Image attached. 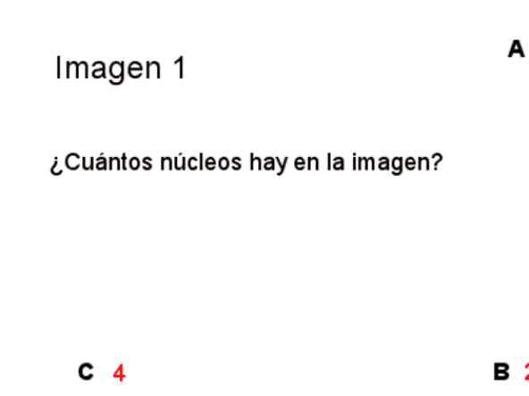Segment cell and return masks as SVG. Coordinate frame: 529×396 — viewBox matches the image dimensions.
Returning a JSON list of instances; mask_svg holds the SVG:
<instances>
[{
    "label": "cell",
    "mask_w": 529,
    "mask_h": 396,
    "mask_svg": "<svg viewBox=\"0 0 529 396\" xmlns=\"http://www.w3.org/2000/svg\"><path fill=\"white\" fill-rule=\"evenodd\" d=\"M327 157H329V159H327V166H329V169H330V165H331V153H327Z\"/></svg>",
    "instance_id": "cell-32"
},
{
    "label": "cell",
    "mask_w": 529,
    "mask_h": 396,
    "mask_svg": "<svg viewBox=\"0 0 529 396\" xmlns=\"http://www.w3.org/2000/svg\"><path fill=\"white\" fill-rule=\"evenodd\" d=\"M305 166H306V162H305L304 157H298V159L295 160L296 169H302L305 168Z\"/></svg>",
    "instance_id": "cell-19"
},
{
    "label": "cell",
    "mask_w": 529,
    "mask_h": 396,
    "mask_svg": "<svg viewBox=\"0 0 529 396\" xmlns=\"http://www.w3.org/2000/svg\"><path fill=\"white\" fill-rule=\"evenodd\" d=\"M80 78L79 75V62H66V78Z\"/></svg>",
    "instance_id": "cell-6"
},
{
    "label": "cell",
    "mask_w": 529,
    "mask_h": 396,
    "mask_svg": "<svg viewBox=\"0 0 529 396\" xmlns=\"http://www.w3.org/2000/svg\"><path fill=\"white\" fill-rule=\"evenodd\" d=\"M157 78L162 77V66L157 62H147V78Z\"/></svg>",
    "instance_id": "cell-2"
},
{
    "label": "cell",
    "mask_w": 529,
    "mask_h": 396,
    "mask_svg": "<svg viewBox=\"0 0 529 396\" xmlns=\"http://www.w3.org/2000/svg\"><path fill=\"white\" fill-rule=\"evenodd\" d=\"M182 62H184V59H182V56H181V58L178 59V61L175 62V65H181V78L184 77V71H182Z\"/></svg>",
    "instance_id": "cell-25"
},
{
    "label": "cell",
    "mask_w": 529,
    "mask_h": 396,
    "mask_svg": "<svg viewBox=\"0 0 529 396\" xmlns=\"http://www.w3.org/2000/svg\"><path fill=\"white\" fill-rule=\"evenodd\" d=\"M358 169H364V159L358 157Z\"/></svg>",
    "instance_id": "cell-30"
},
{
    "label": "cell",
    "mask_w": 529,
    "mask_h": 396,
    "mask_svg": "<svg viewBox=\"0 0 529 396\" xmlns=\"http://www.w3.org/2000/svg\"><path fill=\"white\" fill-rule=\"evenodd\" d=\"M140 168V160L138 157H131L130 159V169H138Z\"/></svg>",
    "instance_id": "cell-22"
},
{
    "label": "cell",
    "mask_w": 529,
    "mask_h": 396,
    "mask_svg": "<svg viewBox=\"0 0 529 396\" xmlns=\"http://www.w3.org/2000/svg\"><path fill=\"white\" fill-rule=\"evenodd\" d=\"M319 157H308V169H319Z\"/></svg>",
    "instance_id": "cell-13"
},
{
    "label": "cell",
    "mask_w": 529,
    "mask_h": 396,
    "mask_svg": "<svg viewBox=\"0 0 529 396\" xmlns=\"http://www.w3.org/2000/svg\"><path fill=\"white\" fill-rule=\"evenodd\" d=\"M124 62H114L112 65H110V77L114 78V80H121V78H124Z\"/></svg>",
    "instance_id": "cell-1"
},
{
    "label": "cell",
    "mask_w": 529,
    "mask_h": 396,
    "mask_svg": "<svg viewBox=\"0 0 529 396\" xmlns=\"http://www.w3.org/2000/svg\"><path fill=\"white\" fill-rule=\"evenodd\" d=\"M356 162H357V157H356V155H355V159H354V166H355V169H356Z\"/></svg>",
    "instance_id": "cell-34"
},
{
    "label": "cell",
    "mask_w": 529,
    "mask_h": 396,
    "mask_svg": "<svg viewBox=\"0 0 529 396\" xmlns=\"http://www.w3.org/2000/svg\"><path fill=\"white\" fill-rule=\"evenodd\" d=\"M232 165H234L235 169H241V159L240 157H234L232 159Z\"/></svg>",
    "instance_id": "cell-24"
},
{
    "label": "cell",
    "mask_w": 529,
    "mask_h": 396,
    "mask_svg": "<svg viewBox=\"0 0 529 396\" xmlns=\"http://www.w3.org/2000/svg\"><path fill=\"white\" fill-rule=\"evenodd\" d=\"M97 169H106V159L105 157H97Z\"/></svg>",
    "instance_id": "cell-17"
},
{
    "label": "cell",
    "mask_w": 529,
    "mask_h": 396,
    "mask_svg": "<svg viewBox=\"0 0 529 396\" xmlns=\"http://www.w3.org/2000/svg\"><path fill=\"white\" fill-rule=\"evenodd\" d=\"M277 162H279L280 168V174H282L283 169H285L286 163L289 161V157H283V160H280V157H276Z\"/></svg>",
    "instance_id": "cell-21"
},
{
    "label": "cell",
    "mask_w": 529,
    "mask_h": 396,
    "mask_svg": "<svg viewBox=\"0 0 529 396\" xmlns=\"http://www.w3.org/2000/svg\"><path fill=\"white\" fill-rule=\"evenodd\" d=\"M203 153L200 155V169H203Z\"/></svg>",
    "instance_id": "cell-33"
},
{
    "label": "cell",
    "mask_w": 529,
    "mask_h": 396,
    "mask_svg": "<svg viewBox=\"0 0 529 396\" xmlns=\"http://www.w3.org/2000/svg\"><path fill=\"white\" fill-rule=\"evenodd\" d=\"M151 161H153V160H151V157H144L143 163L145 169H151V168H153V163H151Z\"/></svg>",
    "instance_id": "cell-23"
},
{
    "label": "cell",
    "mask_w": 529,
    "mask_h": 396,
    "mask_svg": "<svg viewBox=\"0 0 529 396\" xmlns=\"http://www.w3.org/2000/svg\"><path fill=\"white\" fill-rule=\"evenodd\" d=\"M162 169H172V157H163V159H162Z\"/></svg>",
    "instance_id": "cell-14"
},
{
    "label": "cell",
    "mask_w": 529,
    "mask_h": 396,
    "mask_svg": "<svg viewBox=\"0 0 529 396\" xmlns=\"http://www.w3.org/2000/svg\"><path fill=\"white\" fill-rule=\"evenodd\" d=\"M387 166H389V163H387V159H385V157H383V159L380 160V169H389V168H387Z\"/></svg>",
    "instance_id": "cell-26"
},
{
    "label": "cell",
    "mask_w": 529,
    "mask_h": 396,
    "mask_svg": "<svg viewBox=\"0 0 529 396\" xmlns=\"http://www.w3.org/2000/svg\"><path fill=\"white\" fill-rule=\"evenodd\" d=\"M127 160H128L127 153H122V169H128L127 168Z\"/></svg>",
    "instance_id": "cell-27"
},
{
    "label": "cell",
    "mask_w": 529,
    "mask_h": 396,
    "mask_svg": "<svg viewBox=\"0 0 529 396\" xmlns=\"http://www.w3.org/2000/svg\"><path fill=\"white\" fill-rule=\"evenodd\" d=\"M220 169H228L230 168V160L228 157H222L219 161Z\"/></svg>",
    "instance_id": "cell-20"
},
{
    "label": "cell",
    "mask_w": 529,
    "mask_h": 396,
    "mask_svg": "<svg viewBox=\"0 0 529 396\" xmlns=\"http://www.w3.org/2000/svg\"><path fill=\"white\" fill-rule=\"evenodd\" d=\"M264 169H275V161H273V157H264Z\"/></svg>",
    "instance_id": "cell-15"
},
{
    "label": "cell",
    "mask_w": 529,
    "mask_h": 396,
    "mask_svg": "<svg viewBox=\"0 0 529 396\" xmlns=\"http://www.w3.org/2000/svg\"><path fill=\"white\" fill-rule=\"evenodd\" d=\"M333 168L336 169H345V160H343V157H335L333 159Z\"/></svg>",
    "instance_id": "cell-9"
},
{
    "label": "cell",
    "mask_w": 529,
    "mask_h": 396,
    "mask_svg": "<svg viewBox=\"0 0 529 396\" xmlns=\"http://www.w3.org/2000/svg\"><path fill=\"white\" fill-rule=\"evenodd\" d=\"M128 72L132 78H141L143 77L144 72L143 65H141V62H132L131 64L129 65Z\"/></svg>",
    "instance_id": "cell-3"
},
{
    "label": "cell",
    "mask_w": 529,
    "mask_h": 396,
    "mask_svg": "<svg viewBox=\"0 0 529 396\" xmlns=\"http://www.w3.org/2000/svg\"><path fill=\"white\" fill-rule=\"evenodd\" d=\"M109 83L112 85H122L124 83V78H121V80H114V78H110Z\"/></svg>",
    "instance_id": "cell-28"
},
{
    "label": "cell",
    "mask_w": 529,
    "mask_h": 396,
    "mask_svg": "<svg viewBox=\"0 0 529 396\" xmlns=\"http://www.w3.org/2000/svg\"><path fill=\"white\" fill-rule=\"evenodd\" d=\"M185 165H187V157H176L175 168L178 169H185Z\"/></svg>",
    "instance_id": "cell-11"
},
{
    "label": "cell",
    "mask_w": 529,
    "mask_h": 396,
    "mask_svg": "<svg viewBox=\"0 0 529 396\" xmlns=\"http://www.w3.org/2000/svg\"><path fill=\"white\" fill-rule=\"evenodd\" d=\"M121 169V157H110V169Z\"/></svg>",
    "instance_id": "cell-8"
},
{
    "label": "cell",
    "mask_w": 529,
    "mask_h": 396,
    "mask_svg": "<svg viewBox=\"0 0 529 396\" xmlns=\"http://www.w3.org/2000/svg\"><path fill=\"white\" fill-rule=\"evenodd\" d=\"M105 64H104L103 62H96L93 64V71H91V75L96 78H105Z\"/></svg>",
    "instance_id": "cell-5"
},
{
    "label": "cell",
    "mask_w": 529,
    "mask_h": 396,
    "mask_svg": "<svg viewBox=\"0 0 529 396\" xmlns=\"http://www.w3.org/2000/svg\"><path fill=\"white\" fill-rule=\"evenodd\" d=\"M189 169H197L198 166H200V159L198 157H190V160L188 161Z\"/></svg>",
    "instance_id": "cell-12"
},
{
    "label": "cell",
    "mask_w": 529,
    "mask_h": 396,
    "mask_svg": "<svg viewBox=\"0 0 529 396\" xmlns=\"http://www.w3.org/2000/svg\"><path fill=\"white\" fill-rule=\"evenodd\" d=\"M79 75L85 78H89V65H88V62H81L80 64H79Z\"/></svg>",
    "instance_id": "cell-7"
},
{
    "label": "cell",
    "mask_w": 529,
    "mask_h": 396,
    "mask_svg": "<svg viewBox=\"0 0 529 396\" xmlns=\"http://www.w3.org/2000/svg\"><path fill=\"white\" fill-rule=\"evenodd\" d=\"M83 168L84 169H93L94 157H83Z\"/></svg>",
    "instance_id": "cell-10"
},
{
    "label": "cell",
    "mask_w": 529,
    "mask_h": 396,
    "mask_svg": "<svg viewBox=\"0 0 529 396\" xmlns=\"http://www.w3.org/2000/svg\"><path fill=\"white\" fill-rule=\"evenodd\" d=\"M205 168L214 169L216 168V161L214 157H207L206 162H205Z\"/></svg>",
    "instance_id": "cell-18"
},
{
    "label": "cell",
    "mask_w": 529,
    "mask_h": 396,
    "mask_svg": "<svg viewBox=\"0 0 529 396\" xmlns=\"http://www.w3.org/2000/svg\"><path fill=\"white\" fill-rule=\"evenodd\" d=\"M65 165L69 169H78L80 166V156L75 153H69L65 159Z\"/></svg>",
    "instance_id": "cell-4"
},
{
    "label": "cell",
    "mask_w": 529,
    "mask_h": 396,
    "mask_svg": "<svg viewBox=\"0 0 529 396\" xmlns=\"http://www.w3.org/2000/svg\"><path fill=\"white\" fill-rule=\"evenodd\" d=\"M58 78H61V58H58Z\"/></svg>",
    "instance_id": "cell-31"
},
{
    "label": "cell",
    "mask_w": 529,
    "mask_h": 396,
    "mask_svg": "<svg viewBox=\"0 0 529 396\" xmlns=\"http://www.w3.org/2000/svg\"><path fill=\"white\" fill-rule=\"evenodd\" d=\"M251 166L253 169H261V159L260 157H256L251 153Z\"/></svg>",
    "instance_id": "cell-16"
},
{
    "label": "cell",
    "mask_w": 529,
    "mask_h": 396,
    "mask_svg": "<svg viewBox=\"0 0 529 396\" xmlns=\"http://www.w3.org/2000/svg\"><path fill=\"white\" fill-rule=\"evenodd\" d=\"M367 163H368V169H370V168H371V169H374V157H368V161H367Z\"/></svg>",
    "instance_id": "cell-29"
}]
</instances>
